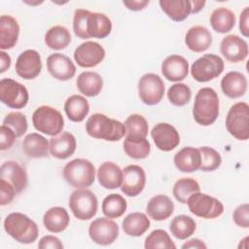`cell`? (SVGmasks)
I'll return each instance as SVG.
<instances>
[{"label": "cell", "instance_id": "1", "mask_svg": "<svg viewBox=\"0 0 249 249\" xmlns=\"http://www.w3.org/2000/svg\"><path fill=\"white\" fill-rule=\"evenodd\" d=\"M86 131L93 138L115 142L125 135V126L118 120L111 119L101 113H95L87 120Z\"/></svg>", "mask_w": 249, "mask_h": 249}, {"label": "cell", "instance_id": "2", "mask_svg": "<svg viewBox=\"0 0 249 249\" xmlns=\"http://www.w3.org/2000/svg\"><path fill=\"white\" fill-rule=\"evenodd\" d=\"M219 116V97L217 92L209 87L198 89L195 96L193 117L195 121L203 126L215 123Z\"/></svg>", "mask_w": 249, "mask_h": 249}, {"label": "cell", "instance_id": "3", "mask_svg": "<svg viewBox=\"0 0 249 249\" xmlns=\"http://www.w3.org/2000/svg\"><path fill=\"white\" fill-rule=\"evenodd\" d=\"M4 230L16 241L23 244L33 243L39 234L37 224L20 212H13L5 218Z\"/></svg>", "mask_w": 249, "mask_h": 249}, {"label": "cell", "instance_id": "4", "mask_svg": "<svg viewBox=\"0 0 249 249\" xmlns=\"http://www.w3.org/2000/svg\"><path fill=\"white\" fill-rule=\"evenodd\" d=\"M65 181L76 189L90 187L95 180V167L91 161L86 159H75L63 167Z\"/></svg>", "mask_w": 249, "mask_h": 249}, {"label": "cell", "instance_id": "5", "mask_svg": "<svg viewBox=\"0 0 249 249\" xmlns=\"http://www.w3.org/2000/svg\"><path fill=\"white\" fill-rule=\"evenodd\" d=\"M33 126L44 134L55 136L62 131L64 120L61 113L49 105L39 106L32 115Z\"/></svg>", "mask_w": 249, "mask_h": 249}, {"label": "cell", "instance_id": "6", "mask_svg": "<svg viewBox=\"0 0 249 249\" xmlns=\"http://www.w3.org/2000/svg\"><path fill=\"white\" fill-rule=\"evenodd\" d=\"M228 132L237 140L249 138V105L246 102L233 104L226 117Z\"/></svg>", "mask_w": 249, "mask_h": 249}, {"label": "cell", "instance_id": "7", "mask_svg": "<svg viewBox=\"0 0 249 249\" xmlns=\"http://www.w3.org/2000/svg\"><path fill=\"white\" fill-rule=\"evenodd\" d=\"M69 208L77 219L82 221L89 220L97 212V197L87 188L77 189L69 196Z\"/></svg>", "mask_w": 249, "mask_h": 249}, {"label": "cell", "instance_id": "8", "mask_svg": "<svg viewBox=\"0 0 249 249\" xmlns=\"http://www.w3.org/2000/svg\"><path fill=\"white\" fill-rule=\"evenodd\" d=\"M187 204L194 215L203 219H215L224 212V205L218 198L200 192L191 195Z\"/></svg>", "mask_w": 249, "mask_h": 249}, {"label": "cell", "instance_id": "9", "mask_svg": "<svg viewBox=\"0 0 249 249\" xmlns=\"http://www.w3.org/2000/svg\"><path fill=\"white\" fill-rule=\"evenodd\" d=\"M224 60L219 55L206 53L192 64L191 75L196 81L205 83L219 77L224 71Z\"/></svg>", "mask_w": 249, "mask_h": 249}, {"label": "cell", "instance_id": "10", "mask_svg": "<svg viewBox=\"0 0 249 249\" xmlns=\"http://www.w3.org/2000/svg\"><path fill=\"white\" fill-rule=\"evenodd\" d=\"M0 99L3 104L13 109H21L29 100L27 89L20 83L5 78L0 81Z\"/></svg>", "mask_w": 249, "mask_h": 249}, {"label": "cell", "instance_id": "11", "mask_svg": "<svg viewBox=\"0 0 249 249\" xmlns=\"http://www.w3.org/2000/svg\"><path fill=\"white\" fill-rule=\"evenodd\" d=\"M164 83L155 73L144 74L138 81V94L140 100L149 106L160 103L164 95Z\"/></svg>", "mask_w": 249, "mask_h": 249}, {"label": "cell", "instance_id": "12", "mask_svg": "<svg viewBox=\"0 0 249 249\" xmlns=\"http://www.w3.org/2000/svg\"><path fill=\"white\" fill-rule=\"evenodd\" d=\"M89 235L94 243L107 246L118 238L119 226L111 218H97L90 223Z\"/></svg>", "mask_w": 249, "mask_h": 249}, {"label": "cell", "instance_id": "13", "mask_svg": "<svg viewBox=\"0 0 249 249\" xmlns=\"http://www.w3.org/2000/svg\"><path fill=\"white\" fill-rule=\"evenodd\" d=\"M105 57L104 48L93 41H86L79 45L74 51V59L80 67H95Z\"/></svg>", "mask_w": 249, "mask_h": 249}, {"label": "cell", "instance_id": "14", "mask_svg": "<svg viewBox=\"0 0 249 249\" xmlns=\"http://www.w3.org/2000/svg\"><path fill=\"white\" fill-rule=\"evenodd\" d=\"M146 184L144 169L136 164H130L123 169L122 192L127 196H137L142 193Z\"/></svg>", "mask_w": 249, "mask_h": 249}, {"label": "cell", "instance_id": "15", "mask_svg": "<svg viewBox=\"0 0 249 249\" xmlns=\"http://www.w3.org/2000/svg\"><path fill=\"white\" fill-rule=\"evenodd\" d=\"M151 136L156 147L163 152L175 149L180 143V135L177 129L167 123H160L151 130Z\"/></svg>", "mask_w": 249, "mask_h": 249}, {"label": "cell", "instance_id": "16", "mask_svg": "<svg viewBox=\"0 0 249 249\" xmlns=\"http://www.w3.org/2000/svg\"><path fill=\"white\" fill-rule=\"evenodd\" d=\"M42 70V61L39 53L35 50H26L20 53L16 61L17 74L25 80L35 79Z\"/></svg>", "mask_w": 249, "mask_h": 249}, {"label": "cell", "instance_id": "17", "mask_svg": "<svg viewBox=\"0 0 249 249\" xmlns=\"http://www.w3.org/2000/svg\"><path fill=\"white\" fill-rule=\"evenodd\" d=\"M220 52L230 62H240L248 55V44L241 37L231 34L223 38L220 44Z\"/></svg>", "mask_w": 249, "mask_h": 249}, {"label": "cell", "instance_id": "18", "mask_svg": "<svg viewBox=\"0 0 249 249\" xmlns=\"http://www.w3.org/2000/svg\"><path fill=\"white\" fill-rule=\"evenodd\" d=\"M47 69L58 81H68L76 74L75 64L67 55L60 53H54L48 56Z\"/></svg>", "mask_w": 249, "mask_h": 249}, {"label": "cell", "instance_id": "19", "mask_svg": "<svg viewBox=\"0 0 249 249\" xmlns=\"http://www.w3.org/2000/svg\"><path fill=\"white\" fill-rule=\"evenodd\" d=\"M0 179L14 186L17 194L21 193L27 185V173L22 165L16 160H7L0 167Z\"/></svg>", "mask_w": 249, "mask_h": 249}, {"label": "cell", "instance_id": "20", "mask_svg": "<svg viewBox=\"0 0 249 249\" xmlns=\"http://www.w3.org/2000/svg\"><path fill=\"white\" fill-rule=\"evenodd\" d=\"M161 73L168 81H183L189 73V62L182 55L171 54L162 61Z\"/></svg>", "mask_w": 249, "mask_h": 249}, {"label": "cell", "instance_id": "21", "mask_svg": "<svg viewBox=\"0 0 249 249\" xmlns=\"http://www.w3.org/2000/svg\"><path fill=\"white\" fill-rule=\"evenodd\" d=\"M50 153L58 160H66L72 156L77 147L75 136L68 131H61L50 139Z\"/></svg>", "mask_w": 249, "mask_h": 249}, {"label": "cell", "instance_id": "22", "mask_svg": "<svg viewBox=\"0 0 249 249\" xmlns=\"http://www.w3.org/2000/svg\"><path fill=\"white\" fill-rule=\"evenodd\" d=\"M173 161L179 171L184 173L195 172L200 167V152L198 148L184 147L175 154Z\"/></svg>", "mask_w": 249, "mask_h": 249}, {"label": "cell", "instance_id": "23", "mask_svg": "<svg viewBox=\"0 0 249 249\" xmlns=\"http://www.w3.org/2000/svg\"><path fill=\"white\" fill-rule=\"evenodd\" d=\"M185 43L188 49L192 52L202 53L211 46L212 35L206 27L202 25H196L187 31Z\"/></svg>", "mask_w": 249, "mask_h": 249}, {"label": "cell", "instance_id": "24", "mask_svg": "<svg viewBox=\"0 0 249 249\" xmlns=\"http://www.w3.org/2000/svg\"><path fill=\"white\" fill-rule=\"evenodd\" d=\"M221 89L224 94L230 98L241 97L247 90V79L240 72L231 71L222 78Z\"/></svg>", "mask_w": 249, "mask_h": 249}, {"label": "cell", "instance_id": "25", "mask_svg": "<svg viewBox=\"0 0 249 249\" xmlns=\"http://www.w3.org/2000/svg\"><path fill=\"white\" fill-rule=\"evenodd\" d=\"M146 212L155 221H163L169 218L174 212L173 201L165 195H157L147 203Z\"/></svg>", "mask_w": 249, "mask_h": 249}, {"label": "cell", "instance_id": "26", "mask_svg": "<svg viewBox=\"0 0 249 249\" xmlns=\"http://www.w3.org/2000/svg\"><path fill=\"white\" fill-rule=\"evenodd\" d=\"M19 35V25L15 18L9 15L0 17V48L2 51L16 46Z\"/></svg>", "mask_w": 249, "mask_h": 249}, {"label": "cell", "instance_id": "27", "mask_svg": "<svg viewBox=\"0 0 249 249\" xmlns=\"http://www.w3.org/2000/svg\"><path fill=\"white\" fill-rule=\"evenodd\" d=\"M99 184L108 190L120 188L123 183V170L113 161H105L97 169Z\"/></svg>", "mask_w": 249, "mask_h": 249}, {"label": "cell", "instance_id": "28", "mask_svg": "<svg viewBox=\"0 0 249 249\" xmlns=\"http://www.w3.org/2000/svg\"><path fill=\"white\" fill-rule=\"evenodd\" d=\"M22 151L30 159L46 158L50 151V142L48 139L36 132L27 134L21 144Z\"/></svg>", "mask_w": 249, "mask_h": 249}, {"label": "cell", "instance_id": "29", "mask_svg": "<svg viewBox=\"0 0 249 249\" xmlns=\"http://www.w3.org/2000/svg\"><path fill=\"white\" fill-rule=\"evenodd\" d=\"M70 218L64 207L54 206L48 209L43 216V224L47 231L58 233L63 231L69 225Z\"/></svg>", "mask_w": 249, "mask_h": 249}, {"label": "cell", "instance_id": "30", "mask_svg": "<svg viewBox=\"0 0 249 249\" xmlns=\"http://www.w3.org/2000/svg\"><path fill=\"white\" fill-rule=\"evenodd\" d=\"M76 85L82 94L93 97L101 92L103 88V79L96 72L85 71L78 76Z\"/></svg>", "mask_w": 249, "mask_h": 249}, {"label": "cell", "instance_id": "31", "mask_svg": "<svg viewBox=\"0 0 249 249\" xmlns=\"http://www.w3.org/2000/svg\"><path fill=\"white\" fill-rule=\"evenodd\" d=\"M150 225L149 218L142 212H132L125 216L122 222V228L124 233L134 237L143 235L150 228Z\"/></svg>", "mask_w": 249, "mask_h": 249}, {"label": "cell", "instance_id": "32", "mask_svg": "<svg viewBox=\"0 0 249 249\" xmlns=\"http://www.w3.org/2000/svg\"><path fill=\"white\" fill-rule=\"evenodd\" d=\"M64 111L70 121L81 123L86 119L89 112V104L84 96L73 94L66 99L64 103Z\"/></svg>", "mask_w": 249, "mask_h": 249}, {"label": "cell", "instance_id": "33", "mask_svg": "<svg viewBox=\"0 0 249 249\" xmlns=\"http://www.w3.org/2000/svg\"><path fill=\"white\" fill-rule=\"evenodd\" d=\"M159 3L166 16L176 22L185 20L192 11L189 0H160Z\"/></svg>", "mask_w": 249, "mask_h": 249}, {"label": "cell", "instance_id": "34", "mask_svg": "<svg viewBox=\"0 0 249 249\" xmlns=\"http://www.w3.org/2000/svg\"><path fill=\"white\" fill-rule=\"evenodd\" d=\"M125 139L137 141L145 139L148 135L149 125L146 119L140 114H132L124 122Z\"/></svg>", "mask_w": 249, "mask_h": 249}, {"label": "cell", "instance_id": "35", "mask_svg": "<svg viewBox=\"0 0 249 249\" xmlns=\"http://www.w3.org/2000/svg\"><path fill=\"white\" fill-rule=\"evenodd\" d=\"M112 30L111 19L102 13H90L88 19V32L89 37L103 39Z\"/></svg>", "mask_w": 249, "mask_h": 249}, {"label": "cell", "instance_id": "36", "mask_svg": "<svg viewBox=\"0 0 249 249\" xmlns=\"http://www.w3.org/2000/svg\"><path fill=\"white\" fill-rule=\"evenodd\" d=\"M210 24L216 32L228 33L235 25V16L228 8H217L210 16Z\"/></svg>", "mask_w": 249, "mask_h": 249}, {"label": "cell", "instance_id": "37", "mask_svg": "<svg viewBox=\"0 0 249 249\" xmlns=\"http://www.w3.org/2000/svg\"><path fill=\"white\" fill-rule=\"evenodd\" d=\"M71 42L70 31L62 25L51 27L45 34V44L52 50L60 51L68 47Z\"/></svg>", "mask_w": 249, "mask_h": 249}, {"label": "cell", "instance_id": "38", "mask_svg": "<svg viewBox=\"0 0 249 249\" xmlns=\"http://www.w3.org/2000/svg\"><path fill=\"white\" fill-rule=\"evenodd\" d=\"M196 223L192 217L187 215H178L174 217L169 226L172 235L181 240L190 237L196 231Z\"/></svg>", "mask_w": 249, "mask_h": 249}, {"label": "cell", "instance_id": "39", "mask_svg": "<svg viewBox=\"0 0 249 249\" xmlns=\"http://www.w3.org/2000/svg\"><path fill=\"white\" fill-rule=\"evenodd\" d=\"M103 214L111 219L120 218L124 214L127 208L126 200L119 194H110L102 201Z\"/></svg>", "mask_w": 249, "mask_h": 249}, {"label": "cell", "instance_id": "40", "mask_svg": "<svg viewBox=\"0 0 249 249\" xmlns=\"http://www.w3.org/2000/svg\"><path fill=\"white\" fill-rule=\"evenodd\" d=\"M199 191H200V187L197 181L193 178H187V177L178 179L174 183L173 189H172L174 197L176 198V200H178L181 203H187L188 197L191 195Z\"/></svg>", "mask_w": 249, "mask_h": 249}, {"label": "cell", "instance_id": "41", "mask_svg": "<svg viewBox=\"0 0 249 249\" xmlns=\"http://www.w3.org/2000/svg\"><path fill=\"white\" fill-rule=\"evenodd\" d=\"M123 147L124 153L129 158L134 160L146 159L151 152L150 142L146 138L137 141H132L124 138Z\"/></svg>", "mask_w": 249, "mask_h": 249}, {"label": "cell", "instance_id": "42", "mask_svg": "<svg viewBox=\"0 0 249 249\" xmlns=\"http://www.w3.org/2000/svg\"><path fill=\"white\" fill-rule=\"evenodd\" d=\"M192 97L190 87L184 83H176L167 90V98L174 106L182 107L188 104Z\"/></svg>", "mask_w": 249, "mask_h": 249}, {"label": "cell", "instance_id": "43", "mask_svg": "<svg viewBox=\"0 0 249 249\" xmlns=\"http://www.w3.org/2000/svg\"><path fill=\"white\" fill-rule=\"evenodd\" d=\"M200 152V167L199 169L201 171H214L222 163V157L218 151H216L212 147L208 146H202L198 148Z\"/></svg>", "mask_w": 249, "mask_h": 249}, {"label": "cell", "instance_id": "44", "mask_svg": "<svg viewBox=\"0 0 249 249\" xmlns=\"http://www.w3.org/2000/svg\"><path fill=\"white\" fill-rule=\"evenodd\" d=\"M144 247L146 249H156V248L174 249L176 248V245L165 231L159 229V230L153 231L146 237Z\"/></svg>", "mask_w": 249, "mask_h": 249}, {"label": "cell", "instance_id": "45", "mask_svg": "<svg viewBox=\"0 0 249 249\" xmlns=\"http://www.w3.org/2000/svg\"><path fill=\"white\" fill-rule=\"evenodd\" d=\"M90 13V11L86 9H77L74 12L73 31L75 35L81 39L90 38L88 32V19Z\"/></svg>", "mask_w": 249, "mask_h": 249}, {"label": "cell", "instance_id": "46", "mask_svg": "<svg viewBox=\"0 0 249 249\" xmlns=\"http://www.w3.org/2000/svg\"><path fill=\"white\" fill-rule=\"evenodd\" d=\"M3 124L9 126L17 135V137L22 136L27 130V119L26 116L20 112H11L3 120Z\"/></svg>", "mask_w": 249, "mask_h": 249}, {"label": "cell", "instance_id": "47", "mask_svg": "<svg viewBox=\"0 0 249 249\" xmlns=\"http://www.w3.org/2000/svg\"><path fill=\"white\" fill-rule=\"evenodd\" d=\"M232 219L236 226L247 229L249 227V204L243 203L237 206L233 211Z\"/></svg>", "mask_w": 249, "mask_h": 249}, {"label": "cell", "instance_id": "48", "mask_svg": "<svg viewBox=\"0 0 249 249\" xmlns=\"http://www.w3.org/2000/svg\"><path fill=\"white\" fill-rule=\"evenodd\" d=\"M17 195V191L12 184L4 179H0V204L1 206L11 203Z\"/></svg>", "mask_w": 249, "mask_h": 249}, {"label": "cell", "instance_id": "49", "mask_svg": "<svg viewBox=\"0 0 249 249\" xmlns=\"http://www.w3.org/2000/svg\"><path fill=\"white\" fill-rule=\"evenodd\" d=\"M17 138L16 133L7 125L2 124L0 127V150L5 151L10 149Z\"/></svg>", "mask_w": 249, "mask_h": 249}, {"label": "cell", "instance_id": "50", "mask_svg": "<svg viewBox=\"0 0 249 249\" xmlns=\"http://www.w3.org/2000/svg\"><path fill=\"white\" fill-rule=\"evenodd\" d=\"M38 247L40 249H48V248L62 249L63 244L57 236L50 234V235H45L40 239L38 243Z\"/></svg>", "mask_w": 249, "mask_h": 249}, {"label": "cell", "instance_id": "51", "mask_svg": "<svg viewBox=\"0 0 249 249\" xmlns=\"http://www.w3.org/2000/svg\"><path fill=\"white\" fill-rule=\"evenodd\" d=\"M248 18H249V8L245 7L240 14L239 18V30L243 36H249V26H248Z\"/></svg>", "mask_w": 249, "mask_h": 249}, {"label": "cell", "instance_id": "52", "mask_svg": "<svg viewBox=\"0 0 249 249\" xmlns=\"http://www.w3.org/2000/svg\"><path fill=\"white\" fill-rule=\"evenodd\" d=\"M124 5L130 11H141L143 10L147 5H149L150 1L149 0H128V1H124Z\"/></svg>", "mask_w": 249, "mask_h": 249}, {"label": "cell", "instance_id": "53", "mask_svg": "<svg viewBox=\"0 0 249 249\" xmlns=\"http://www.w3.org/2000/svg\"><path fill=\"white\" fill-rule=\"evenodd\" d=\"M182 248L183 249H188V248H196V249H205L207 248L206 244L198 239V238H192V239H189L188 241H186L183 245H182Z\"/></svg>", "mask_w": 249, "mask_h": 249}, {"label": "cell", "instance_id": "54", "mask_svg": "<svg viewBox=\"0 0 249 249\" xmlns=\"http://www.w3.org/2000/svg\"><path fill=\"white\" fill-rule=\"evenodd\" d=\"M11 66V57L4 51L0 52V73H4Z\"/></svg>", "mask_w": 249, "mask_h": 249}, {"label": "cell", "instance_id": "55", "mask_svg": "<svg viewBox=\"0 0 249 249\" xmlns=\"http://www.w3.org/2000/svg\"><path fill=\"white\" fill-rule=\"evenodd\" d=\"M205 4H206V2L204 0H193V1H191V7H192L191 14L198 13L199 11H201L203 9Z\"/></svg>", "mask_w": 249, "mask_h": 249}]
</instances>
